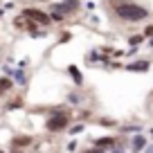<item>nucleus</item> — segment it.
<instances>
[{"instance_id": "nucleus-1", "label": "nucleus", "mask_w": 153, "mask_h": 153, "mask_svg": "<svg viewBox=\"0 0 153 153\" xmlns=\"http://www.w3.org/2000/svg\"><path fill=\"white\" fill-rule=\"evenodd\" d=\"M110 9L122 23H142L149 18V9L133 0H113Z\"/></svg>"}, {"instance_id": "nucleus-2", "label": "nucleus", "mask_w": 153, "mask_h": 153, "mask_svg": "<svg viewBox=\"0 0 153 153\" xmlns=\"http://www.w3.org/2000/svg\"><path fill=\"white\" fill-rule=\"evenodd\" d=\"M72 122V110L65 108V106H59V108H52L48 115V122H45V131L48 133H63V131L70 128Z\"/></svg>"}, {"instance_id": "nucleus-3", "label": "nucleus", "mask_w": 153, "mask_h": 153, "mask_svg": "<svg viewBox=\"0 0 153 153\" xmlns=\"http://www.w3.org/2000/svg\"><path fill=\"white\" fill-rule=\"evenodd\" d=\"M20 16L27 20H34L36 25H43V27H50L52 25V20H50V14L43 9H38V7H25L23 11H20Z\"/></svg>"}, {"instance_id": "nucleus-4", "label": "nucleus", "mask_w": 153, "mask_h": 153, "mask_svg": "<svg viewBox=\"0 0 153 153\" xmlns=\"http://www.w3.org/2000/svg\"><path fill=\"white\" fill-rule=\"evenodd\" d=\"M79 7H81V0H61V2H54V5H50V9L59 11V14L68 16V14H74V11H79Z\"/></svg>"}, {"instance_id": "nucleus-5", "label": "nucleus", "mask_w": 153, "mask_h": 153, "mask_svg": "<svg viewBox=\"0 0 153 153\" xmlns=\"http://www.w3.org/2000/svg\"><path fill=\"white\" fill-rule=\"evenodd\" d=\"M146 146H149V137H146L144 133H135L133 137H131V151H135V153H142Z\"/></svg>"}, {"instance_id": "nucleus-6", "label": "nucleus", "mask_w": 153, "mask_h": 153, "mask_svg": "<svg viewBox=\"0 0 153 153\" xmlns=\"http://www.w3.org/2000/svg\"><path fill=\"white\" fill-rule=\"evenodd\" d=\"M117 142H120V140L115 137V135H104V137H97L92 146H99V149H104V151H110Z\"/></svg>"}, {"instance_id": "nucleus-7", "label": "nucleus", "mask_w": 153, "mask_h": 153, "mask_svg": "<svg viewBox=\"0 0 153 153\" xmlns=\"http://www.w3.org/2000/svg\"><path fill=\"white\" fill-rule=\"evenodd\" d=\"M34 140L29 137V135H16L14 140L9 142V149H16V151H20V149H25V146H29Z\"/></svg>"}, {"instance_id": "nucleus-8", "label": "nucleus", "mask_w": 153, "mask_h": 153, "mask_svg": "<svg viewBox=\"0 0 153 153\" xmlns=\"http://www.w3.org/2000/svg\"><path fill=\"white\" fill-rule=\"evenodd\" d=\"M149 68H151V61H133L126 65V70L128 72H146Z\"/></svg>"}, {"instance_id": "nucleus-9", "label": "nucleus", "mask_w": 153, "mask_h": 153, "mask_svg": "<svg viewBox=\"0 0 153 153\" xmlns=\"http://www.w3.org/2000/svg\"><path fill=\"white\" fill-rule=\"evenodd\" d=\"M68 74H70V79L76 83V86H83V74H81V70L76 65H68Z\"/></svg>"}, {"instance_id": "nucleus-10", "label": "nucleus", "mask_w": 153, "mask_h": 153, "mask_svg": "<svg viewBox=\"0 0 153 153\" xmlns=\"http://www.w3.org/2000/svg\"><path fill=\"white\" fill-rule=\"evenodd\" d=\"M11 88H14V79H11V76H0V97H5L7 92L11 90Z\"/></svg>"}, {"instance_id": "nucleus-11", "label": "nucleus", "mask_w": 153, "mask_h": 153, "mask_svg": "<svg viewBox=\"0 0 153 153\" xmlns=\"http://www.w3.org/2000/svg\"><path fill=\"white\" fill-rule=\"evenodd\" d=\"M11 79H14V83H18V86H25L27 83V74H25L23 68H18V70H11Z\"/></svg>"}, {"instance_id": "nucleus-12", "label": "nucleus", "mask_w": 153, "mask_h": 153, "mask_svg": "<svg viewBox=\"0 0 153 153\" xmlns=\"http://www.w3.org/2000/svg\"><path fill=\"white\" fill-rule=\"evenodd\" d=\"M144 38H146L144 34H131V36L126 38V41H128V45H131V48H137V45H142V43H144Z\"/></svg>"}, {"instance_id": "nucleus-13", "label": "nucleus", "mask_w": 153, "mask_h": 153, "mask_svg": "<svg viewBox=\"0 0 153 153\" xmlns=\"http://www.w3.org/2000/svg\"><path fill=\"white\" fill-rule=\"evenodd\" d=\"M122 133H124V135H128V133H142V126H137V124H124V126H122Z\"/></svg>"}, {"instance_id": "nucleus-14", "label": "nucleus", "mask_w": 153, "mask_h": 153, "mask_svg": "<svg viewBox=\"0 0 153 153\" xmlns=\"http://www.w3.org/2000/svg\"><path fill=\"white\" fill-rule=\"evenodd\" d=\"M83 128H86V124H83V122H76V124H72L70 128H68V133L70 135H79V133H83Z\"/></svg>"}, {"instance_id": "nucleus-15", "label": "nucleus", "mask_w": 153, "mask_h": 153, "mask_svg": "<svg viewBox=\"0 0 153 153\" xmlns=\"http://www.w3.org/2000/svg\"><path fill=\"white\" fill-rule=\"evenodd\" d=\"M48 14H50V20H52V23H63V20H65V16L59 14V11H54V9H50Z\"/></svg>"}, {"instance_id": "nucleus-16", "label": "nucleus", "mask_w": 153, "mask_h": 153, "mask_svg": "<svg viewBox=\"0 0 153 153\" xmlns=\"http://www.w3.org/2000/svg\"><path fill=\"white\" fill-rule=\"evenodd\" d=\"M83 101V97L81 95H74V92H70V95H68V104H74V106H79Z\"/></svg>"}, {"instance_id": "nucleus-17", "label": "nucleus", "mask_w": 153, "mask_h": 153, "mask_svg": "<svg viewBox=\"0 0 153 153\" xmlns=\"http://www.w3.org/2000/svg\"><path fill=\"white\" fill-rule=\"evenodd\" d=\"M126 149H128V146H126L124 142H117V144H115V146L110 149L108 153H126Z\"/></svg>"}, {"instance_id": "nucleus-18", "label": "nucleus", "mask_w": 153, "mask_h": 153, "mask_svg": "<svg viewBox=\"0 0 153 153\" xmlns=\"http://www.w3.org/2000/svg\"><path fill=\"white\" fill-rule=\"evenodd\" d=\"M14 27H16V29H25V18H23V16L14 18Z\"/></svg>"}, {"instance_id": "nucleus-19", "label": "nucleus", "mask_w": 153, "mask_h": 153, "mask_svg": "<svg viewBox=\"0 0 153 153\" xmlns=\"http://www.w3.org/2000/svg\"><path fill=\"white\" fill-rule=\"evenodd\" d=\"M88 117H90V110H88V108H81V110H79V120H88Z\"/></svg>"}, {"instance_id": "nucleus-20", "label": "nucleus", "mask_w": 153, "mask_h": 153, "mask_svg": "<svg viewBox=\"0 0 153 153\" xmlns=\"http://www.w3.org/2000/svg\"><path fill=\"white\" fill-rule=\"evenodd\" d=\"M101 124H104V126H117V122H115V120H108V117H104V120H101Z\"/></svg>"}, {"instance_id": "nucleus-21", "label": "nucleus", "mask_w": 153, "mask_h": 153, "mask_svg": "<svg viewBox=\"0 0 153 153\" xmlns=\"http://www.w3.org/2000/svg\"><path fill=\"white\" fill-rule=\"evenodd\" d=\"M81 153H106V151L99 149V146H92V149H88V151H81Z\"/></svg>"}, {"instance_id": "nucleus-22", "label": "nucleus", "mask_w": 153, "mask_h": 153, "mask_svg": "<svg viewBox=\"0 0 153 153\" xmlns=\"http://www.w3.org/2000/svg\"><path fill=\"white\" fill-rule=\"evenodd\" d=\"M76 146H79V144H76V140H72V142L68 144V151H70V153H74V151H76Z\"/></svg>"}, {"instance_id": "nucleus-23", "label": "nucleus", "mask_w": 153, "mask_h": 153, "mask_svg": "<svg viewBox=\"0 0 153 153\" xmlns=\"http://www.w3.org/2000/svg\"><path fill=\"white\" fill-rule=\"evenodd\" d=\"M144 36H149V38L153 36V25H146V27H144Z\"/></svg>"}, {"instance_id": "nucleus-24", "label": "nucleus", "mask_w": 153, "mask_h": 153, "mask_svg": "<svg viewBox=\"0 0 153 153\" xmlns=\"http://www.w3.org/2000/svg\"><path fill=\"white\" fill-rule=\"evenodd\" d=\"M70 38H72V36H70V34L65 32V34H63V36H61V43H68V41H70Z\"/></svg>"}, {"instance_id": "nucleus-25", "label": "nucleus", "mask_w": 153, "mask_h": 153, "mask_svg": "<svg viewBox=\"0 0 153 153\" xmlns=\"http://www.w3.org/2000/svg\"><path fill=\"white\" fill-rule=\"evenodd\" d=\"M144 153H153V144H149V149H144Z\"/></svg>"}, {"instance_id": "nucleus-26", "label": "nucleus", "mask_w": 153, "mask_h": 153, "mask_svg": "<svg viewBox=\"0 0 153 153\" xmlns=\"http://www.w3.org/2000/svg\"><path fill=\"white\" fill-rule=\"evenodd\" d=\"M149 137H153V126H151V131H149Z\"/></svg>"}, {"instance_id": "nucleus-27", "label": "nucleus", "mask_w": 153, "mask_h": 153, "mask_svg": "<svg viewBox=\"0 0 153 153\" xmlns=\"http://www.w3.org/2000/svg\"><path fill=\"white\" fill-rule=\"evenodd\" d=\"M0 153H5V149H0Z\"/></svg>"}, {"instance_id": "nucleus-28", "label": "nucleus", "mask_w": 153, "mask_h": 153, "mask_svg": "<svg viewBox=\"0 0 153 153\" xmlns=\"http://www.w3.org/2000/svg\"><path fill=\"white\" fill-rule=\"evenodd\" d=\"M14 153H23V151H14Z\"/></svg>"}]
</instances>
